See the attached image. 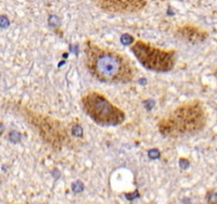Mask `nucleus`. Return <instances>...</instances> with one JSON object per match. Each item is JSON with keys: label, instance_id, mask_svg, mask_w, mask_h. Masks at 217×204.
<instances>
[{"label": "nucleus", "instance_id": "1", "mask_svg": "<svg viewBox=\"0 0 217 204\" xmlns=\"http://www.w3.org/2000/svg\"><path fill=\"white\" fill-rule=\"evenodd\" d=\"M84 65L94 79L106 84H129L136 69L126 54L99 46L90 38L83 43Z\"/></svg>", "mask_w": 217, "mask_h": 204}, {"label": "nucleus", "instance_id": "2", "mask_svg": "<svg viewBox=\"0 0 217 204\" xmlns=\"http://www.w3.org/2000/svg\"><path fill=\"white\" fill-rule=\"evenodd\" d=\"M208 122L205 106L199 100L183 102L159 119V133L166 138H181L201 132Z\"/></svg>", "mask_w": 217, "mask_h": 204}, {"label": "nucleus", "instance_id": "3", "mask_svg": "<svg viewBox=\"0 0 217 204\" xmlns=\"http://www.w3.org/2000/svg\"><path fill=\"white\" fill-rule=\"evenodd\" d=\"M17 111L35 130L40 138L50 148L61 151L64 148H74L77 145L64 121L42 112L35 111L25 104L16 105Z\"/></svg>", "mask_w": 217, "mask_h": 204}, {"label": "nucleus", "instance_id": "4", "mask_svg": "<svg viewBox=\"0 0 217 204\" xmlns=\"http://www.w3.org/2000/svg\"><path fill=\"white\" fill-rule=\"evenodd\" d=\"M80 104L84 113L101 127H118L124 124L127 118L122 108L97 90H92L83 95L80 99Z\"/></svg>", "mask_w": 217, "mask_h": 204}, {"label": "nucleus", "instance_id": "5", "mask_svg": "<svg viewBox=\"0 0 217 204\" xmlns=\"http://www.w3.org/2000/svg\"><path fill=\"white\" fill-rule=\"evenodd\" d=\"M130 50L140 65L147 70L154 72H169L175 68L178 61V52L176 49L156 47L144 40H134Z\"/></svg>", "mask_w": 217, "mask_h": 204}, {"label": "nucleus", "instance_id": "6", "mask_svg": "<svg viewBox=\"0 0 217 204\" xmlns=\"http://www.w3.org/2000/svg\"><path fill=\"white\" fill-rule=\"evenodd\" d=\"M97 6L111 14H133L147 6V0H97Z\"/></svg>", "mask_w": 217, "mask_h": 204}, {"label": "nucleus", "instance_id": "7", "mask_svg": "<svg viewBox=\"0 0 217 204\" xmlns=\"http://www.w3.org/2000/svg\"><path fill=\"white\" fill-rule=\"evenodd\" d=\"M175 36L188 44H200L204 42L209 36V33L201 28L194 25H182L177 27Z\"/></svg>", "mask_w": 217, "mask_h": 204}, {"label": "nucleus", "instance_id": "8", "mask_svg": "<svg viewBox=\"0 0 217 204\" xmlns=\"http://www.w3.org/2000/svg\"><path fill=\"white\" fill-rule=\"evenodd\" d=\"M69 129H70V133H72V136L81 137V136L83 135V130H82V128H81L78 124H74V122H72Z\"/></svg>", "mask_w": 217, "mask_h": 204}, {"label": "nucleus", "instance_id": "9", "mask_svg": "<svg viewBox=\"0 0 217 204\" xmlns=\"http://www.w3.org/2000/svg\"><path fill=\"white\" fill-rule=\"evenodd\" d=\"M134 38L132 36H131L130 34H124L122 35V37H121V42H122V44L124 45H132V43L134 42Z\"/></svg>", "mask_w": 217, "mask_h": 204}, {"label": "nucleus", "instance_id": "10", "mask_svg": "<svg viewBox=\"0 0 217 204\" xmlns=\"http://www.w3.org/2000/svg\"><path fill=\"white\" fill-rule=\"evenodd\" d=\"M10 25V22L6 16H0V27L1 28H8Z\"/></svg>", "mask_w": 217, "mask_h": 204}, {"label": "nucleus", "instance_id": "11", "mask_svg": "<svg viewBox=\"0 0 217 204\" xmlns=\"http://www.w3.org/2000/svg\"><path fill=\"white\" fill-rule=\"evenodd\" d=\"M3 130H4V128H3V124H0V135L3 133Z\"/></svg>", "mask_w": 217, "mask_h": 204}, {"label": "nucleus", "instance_id": "12", "mask_svg": "<svg viewBox=\"0 0 217 204\" xmlns=\"http://www.w3.org/2000/svg\"><path fill=\"white\" fill-rule=\"evenodd\" d=\"M214 76H215V78H216V80H217V68L214 70Z\"/></svg>", "mask_w": 217, "mask_h": 204}]
</instances>
